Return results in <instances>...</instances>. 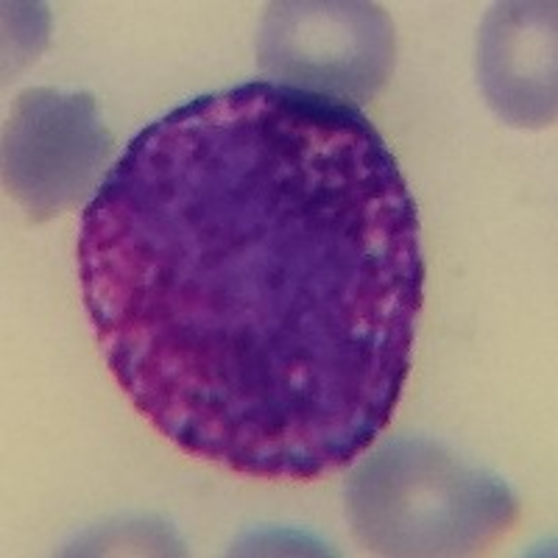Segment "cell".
Listing matches in <instances>:
<instances>
[{
    "instance_id": "6da1fadb",
    "label": "cell",
    "mask_w": 558,
    "mask_h": 558,
    "mask_svg": "<svg viewBox=\"0 0 558 558\" xmlns=\"http://www.w3.org/2000/svg\"><path fill=\"white\" fill-rule=\"evenodd\" d=\"M78 271L129 402L241 475L343 470L411 375L416 204L338 98L248 82L148 123L84 209Z\"/></svg>"
},
{
    "instance_id": "7a4b0ae2",
    "label": "cell",
    "mask_w": 558,
    "mask_h": 558,
    "mask_svg": "<svg viewBox=\"0 0 558 558\" xmlns=\"http://www.w3.org/2000/svg\"><path fill=\"white\" fill-rule=\"evenodd\" d=\"M347 497L363 545L388 556L475 553L517 517L500 477L427 438H400L375 452Z\"/></svg>"
},
{
    "instance_id": "3957f363",
    "label": "cell",
    "mask_w": 558,
    "mask_h": 558,
    "mask_svg": "<svg viewBox=\"0 0 558 558\" xmlns=\"http://www.w3.org/2000/svg\"><path fill=\"white\" fill-rule=\"evenodd\" d=\"M388 17L372 3H279L260 34V62L277 84L366 101L391 68Z\"/></svg>"
},
{
    "instance_id": "277c9868",
    "label": "cell",
    "mask_w": 558,
    "mask_h": 558,
    "mask_svg": "<svg viewBox=\"0 0 558 558\" xmlns=\"http://www.w3.org/2000/svg\"><path fill=\"white\" fill-rule=\"evenodd\" d=\"M109 154V134L89 96L32 89L7 129V184L51 216L82 198Z\"/></svg>"
},
{
    "instance_id": "5b68a950",
    "label": "cell",
    "mask_w": 558,
    "mask_h": 558,
    "mask_svg": "<svg viewBox=\"0 0 558 558\" xmlns=\"http://www.w3.org/2000/svg\"><path fill=\"white\" fill-rule=\"evenodd\" d=\"M500 7L486 23L483 37V82L500 114L517 126L545 123L556 101L553 64V7Z\"/></svg>"
}]
</instances>
